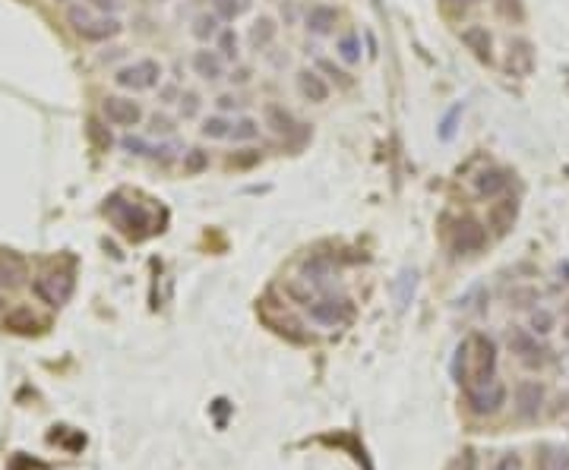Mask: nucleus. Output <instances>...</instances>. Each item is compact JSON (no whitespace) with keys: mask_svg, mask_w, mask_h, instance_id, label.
Returning a JSON list of instances; mask_svg holds the SVG:
<instances>
[{"mask_svg":"<svg viewBox=\"0 0 569 470\" xmlns=\"http://www.w3.org/2000/svg\"><path fill=\"white\" fill-rule=\"evenodd\" d=\"M67 19H70V25L76 29V35L86 38V42H105V38H114L120 32L117 19L92 16L86 6H70V10H67Z\"/></svg>","mask_w":569,"mask_h":470,"instance_id":"f257e3e1","label":"nucleus"},{"mask_svg":"<svg viewBox=\"0 0 569 470\" xmlns=\"http://www.w3.org/2000/svg\"><path fill=\"white\" fill-rule=\"evenodd\" d=\"M307 312H310V319H314L316 325H323V329H342V325L351 319V300L348 297H320V300H310Z\"/></svg>","mask_w":569,"mask_h":470,"instance_id":"f03ea898","label":"nucleus"},{"mask_svg":"<svg viewBox=\"0 0 569 470\" xmlns=\"http://www.w3.org/2000/svg\"><path fill=\"white\" fill-rule=\"evenodd\" d=\"M506 394H510V388L500 382V379H493V382H487V385H471L469 392H465V398H469L471 413L490 417V413H497L500 407L506 404Z\"/></svg>","mask_w":569,"mask_h":470,"instance_id":"7ed1b4c3","label":"nucleus"},{"mask_svg":"<svg viewBox=\"0 0 569 470\" xmlns=\"http://www.w3.org/2000/svg\"><path fill=\"white\" fill-rule=\"evenodd\" d=\"M159 79H161V66L155 60H137V64L120 66L114 83L120 88H130V92H142V88H155Z\"/></svg>","mask_w":569,"mask_h":470,"instance_id":"20e7f679","label":"nucleus"},{"mask_svg":"<svg viewBox=\"0 0 569 470\" xmlns=\"http://www.w3.org/2000/svg\"><path fill=\"white\" fill-rule=\"evenodd\" d=\"M516 417L519 420H534L541 411H544V385L538 382V379H522V382H516Z\"/></svg>","mask_w":569,"mask_h":470,"instance_id":"39448f33","label":"nucleus"},{"mask_svg":"<svg viewBox=\"0 0 569 470\" xmlns=\"http://www.w3.org/2000/svg\"><path fill=\"white\" fill-rule=\"evenodd\" d=\"M510 351L516 353L522 363L528 366V370H541L544 366V353H551L547 347L538 344V335H531L528 329H512L510 331Z\"/></svg>","mask_w":569,"mask_h":470,"instance_id":"423d86ee","label":"nucleus"},{"mask_svg":"<svg viewBox=\"0 0 569 470\" xmlns=\"http://www.w3.org/2000/svg\"><path fill=\"white\" fill-rule=\"evenodd\" d=\"M101 114H105V120L114 127H137L142 120L139 101L124 98V95H108V98L101 101Z\"/></svg>","mask_w":569,"mask_h":470,"instance_id":"0eeeda50","label":"nucleus"},{"mask_svg":"<svg viewBox=\"0 0 569 470\" xmlns=\"http://www.w3.org/2000/svg\"><path fill=\"white\" fill-rule=\"evenodd\" d=\"M471 344L478 347V353H474V379H478V385L493 382L497 379V344H493V338L474 335Z\"/></svg>","mask_w":569,"mask_h":470,"instance_id":"6e6552de","label":"nucleus"},{"mask_svg":"<svg viewBox=\"0 0 569 470\" xmlns=\"http://www.w3.org/2000/svg\"><path fill=\"white\" fill-rule=\"evenodd\" d=\"M73 290V281L64 275H42L32 281V294H35L38 300H45L47 306H60L67 297H70Z\"/></svg>","mask_w":569,"mask_h":470,"instance_id":"1a4fd4ad","label":"nucleus"},{"mask_svg":"<svg viewBox=\"0 0 569 470\" xmlns=\"http://www.w3.org/2000/svg\"><path fill=\"white\" fill-rule=\"evenodd\" d=\"M484 243H487V230L481 228L478 221H471V218L459 221L456 234H452V249H456V253L471 256V253H478V249L484 247Z\"/></svg>","mask_w":569,"mask_h":470,"instance_id":"9d476101","label":"nucleus"},{"mask_svg":"<svg viewBox=\"0 0 569 470\" xmlns=\"http://www.w3.org/2000/svg\"><path fill=\"white\" fill-rule=\"evenodd\" d=\"M506 187H510V174L500 171V168L481 171L478 177H474V193H478L481 199H493V196H500Z\"/></svg>","mask_w":569,"mask_h":470,"instance_id":"9b49d317","label":"nucleus"},{"mask_svg":"<svg viewBox=\"0 0 569 470\" xmlns=\"http://www.w3.org/2000/svg\"><path fill=\"white\" fill-rule=\"evenodd\" d=\"M297 88H301V95L307 101H314V105H323V101L329 98V86L323 83V76H316L314 70L297 73Z\"/></svg>","mask_w":569,"mask_h":470,"instance_id":"f8f14e48","label":"nucleus"},{"mask_svg":"<svg viewBox=\"0 0 569 470\" xmlns=\"http://www.w3.org/2000/svg\"><path fill=\"white\" fill-rule=\"evenodd\" d=\"M4 329L16 331V335H32V331H38V319L29 306H16V310H10L4 316Z\"/></svg>","mask_w":569,"mask_h":470,"instance_id":"ddd939ff","label":"nucleus"},{"mask_svg":"<svg viewBox=\"0 0 569 470\" xmlns=\"http://www.w3.org/2000/svg\"><path fill=\"white\" fill-rule=\"evenodd\" d=\"M193 70H196V76L215 83V79H222V73H225V64H222V57L215 51H196L193 54Z\"/></svg>","mask_w":569,"mask_h":470,"instance_id":"4468645a","label":"nucleus"},{"mask_svg":"<svg viewBox=\"0 0 569 470\" xmlns=\"http://www.w3.org/2000/svg\"><path fill=\"white\" fill-rule=\"evenodd\" d=\"M25 281V265L16 256H0V290H13Z\"/></svg>","mask_w":569,"mask_h":470,"instance_id":"2eb2a0df","label":"nucleus"},{"mask_svg":"<svg viewBox=\"0 0 569 470\" xmlns=\"http://www.w3.org/2000/svg\"><path fill=\"white\" fill-rule=\"evenodd\" d=\"M332 25H335V10L326 4H316L310 6L307 13V32H314V35H329Z\"/></svg>","mask_w":569,"mask_h":470,"instance_id":"dca6fc26","label":"nucleus"},{"mask_svg":"<svg viewBox=\"0 0 569 470\" xmlns=\"http://www.w3.org/2000/svg\"><path fill=\"white\" fill-rule=\"evenodd\" d=\"M117 224H120V230L124 234H130V237H142V228H149V215L142 212V208H120L117 212Z\"/></svg>","mask_w":569,"mask_h":470,"instance_id":"f3484780","label":"nucleus"},{"mask_svg":"<svg viewBox=\"0 0 569 470\" xmlns=\"http://www.w3.org/2000/svg\"><path fill=\"white\" fill-rule=\"evenodd\" d=\"M462 45L471 47L474 57L490 60V35H487V29H481V25H469V29L462 32Z\"/></svg>","mask_w":569,"mask_h":470,"instance_id":"a211bd4d","label":"nucleus"},{"mask_svg":"<svg viewBox=\"0 0 569 470\" xmlns=\"http://www.w3.org/2000/svg\"><path fill=\"white\" fill-rule=\"evenodd\" d=\"M512 221H516V199H503L500 206L490 208V224L497 234H506L512 228Z\"/></svg>","mask_w":569,"mask_h":470,"instance_id":"6ab92c4d","label":"nucleus"},{"mask_svg":"<svg viewBox=\"0 0 569 470\" xmlns=\"http://www.w3.org/2000/svg\"><path fill=\"white\" fill-rule=\"evenodd\" d=\"M266 120H269V127H272V133H279V136H291L294 133V117H291L284 107H279V105H269L266 107Z\"/></svg>","mask_w":569,"mask_h":470,"instance_id":"aec40b11","label":"nucleus"},{"mask_svg":"<svg viewBox=\"0 0 569 470\" xmlns=\"http://www.w3.org/2000/svg\"><path fill=\"white\" fill-rule=\"evenodd\" d=\"M553 329H557V316H553L551 310H544V306H538V310L531 312V319H528V331L544 338V335H551Z\"/></svg>","mask_w":569,"mask_h":470,"instance_id":"412c9836","label":"nucleus"},{"mask_svg":"<svg viewBox=\"0 0 569 470\" xmlns=\"http://www.w3.org/2000/svg\"><path fill=\"white\" fill-rule=\"evenodd\" d=\"M272 38H275V23L269 16H263V19H256L253 25H250V45L260 51V47H269L272 45Z\"/></svg>","mask_w":569,"mask_h":470,"instance_id":"4be33fe9","label":"nucleus"},{"mask_svg":"<svg viewBox=\"0 0 569 470\" xmlns=\"http://www.w3.org/2000/svg\"><path fill=\"white\" fill-rule=\"evenodd\" d=\"M338 57H342L345 64H357V60H361V38H357L355 32L338 38Z\"/></svg>","mask_w":569,"mask_h":470,"instance_id":"5701e85b","label":"nucleus"},{"mask_svg":"<svg viewBox=\"0 0 569 470\" xmlns=\"http://www.w3.org/2000/svg\"><path fill=\"white\" fill-rule=\"evenodd\" d=\"M415 288H418V271H402V278H398V288H396V300H398V306H402V310L411 303Z\"/></svg>","mask_w":569,"mask_h":470,"instance_id":"b1692460","label":"nucleus"},{"mask_svg":"<svg viewBox=\"0 0 569 470\" xmlns=\"http://www.w3.org/2000/svg\"><path fill=\"white\" fill-rule=\"evenodd\" d=\"M231 129H234V124L225 117H206L202 120V136H206V139H225V136H231Z\"/></svg>","mask_w":569,"mask_h":470,"instance_id":"393cba45","label":"nucleus"},{"mask_svg":"<svg viewBox=\"0 0 569 470\" xmlns=\"http://www.w3.org/2000/svg\"><path fill=\"white\" fill-rule=\"evenodd\" d=\"M219 32V19L209 16V13H202V16L193 19V35L200 38V42H209V38Z\"/></svg>","mask_w":569,"mask_h":470,"instance_id":"a878e982","label":"nucleus"},{"mask_svg":"<svg viewBox=\"0 0 569 470\" xmlns=\"http://www.w3.org/2000/svg\"><path fill=\"white\" fill-rule=\"evenodd\" d=\"M446 470H478V454H474L471 448H465L462 454H456V458L446 464Z\"/></svg>","mask_w":569,"mask_h":470,"instance_id":"bb28decb","label":"nucleus"},{"mask_svg":"<svg viewBox=\"0 0 569 470\" xmlns=\"http://www.w3.org/2000/svg\"><path fill=\"white\" fill-rule=\"evenodd\" d=\"M219 45H222V57H228V60H237V35L231 29H225L219 35Z\"/></svg>","mask_w":569,"mask_h":470,"instance_id":"cd10ccee","label":"nucleus"},{"mask_svg":"<svg viewBox=\"0 0 569 470\" xmlns=\"http://www.w3.org/2000/svg\"><path fill=\"white\" fill-rule=\"evenodd\" d=\"M256 133H260V127H256V120H250V117H243L241 124H237V127L231 129L234 139H253Z\"/></svg>","mask_w":569,"mask_h":470,"instance_id":"c85d7f7f","label":"nucleus"},{"mask_svg":"<svg viewBox=\"0 0 569 470\" xmlns=\"http://www.w3.org/2000/svg\"><path fill=\"white\" fill-rule=\"evenodd\" d=\"M209 165V158H206V152H200V148H193V152L187 155V161H184V168L190 174H196V171H202V168Z\"/></svg>","mask_w":569,"mask_h":470,"instance_id":"c756f323","label":"nucleus"},{"mask_svg":"<svg viewBox=\"0 0 569 470\" xmlns=\"http://www.w3.org/2000/svg\"><path fill=\"white\" fill-rule=\"evenodd\" d=\"M544 470H569V452H553L544 458Z\"/></svg>","mask_w":569,"mask_h":470,"instance_id":"7c9ffc66","label":"nucleus"},{"mask_svg":"<svg viewBox=\"0 0 569 470\" xmlns=\"http://www.w3.org/2000/svg\"><path fill=\"white\" fill-rule=\"evenodd\" d=\"M212 4H215V10H219L222 19H234L237 13H241V6H237L234 0H212Z\"/></svg>","mask_w":569,"mask_h":470,"instance_id":"2f4dec72","label":"nucleus"},{"mask_svg":"<svg viewBox=\"0 0 569 470\" xmlns=\"http://www.w3.org/2000/svg\"><path fill=\"white\" fill-rule=\"evenodd\" d=\"M493 470H522V458L510 452V454H503V458L497 461V467H493Z\"/></svg>","mask_w":569,"mask_h":470,"instance_id":"473e14b6","label":"nucleus"},{"mask_svg":"<svg viewBox=\"0 0 569 470\" xmlns=\"http://www.w3.org/2000/svg\"><path fill=\"white\" fill-rule=\"evenodd\" d=\"M89 136H92L95 142H98V146H111V136L101 133V124H98V120H89Z\"/></svg>","mask_w":569,"mask_h":470,"instance_id":"72a5a7b5","label":"nucleus"},{"mask_svg":"<svg viewBox=\"0 0 569 470\" xmlns=\"http://www.w3.org/2000/svg\"><path fill=\"white\" fill-rule=\"evenodd\" d=\"M92 10H101V13H114L120 6V0H86Z\"/></svg>","mask_w":569,"mask_h":470,"instance_id":"f704fd0d","label":"nucleus"},{"mask_svg":"<svg viewBox=\"0 0 569 470\" xmlns=\"http://www.w3.org/2000/svg\"><path fill=\"white\" fill-rule=\"evenodd\" d=\"M253 161H260V155H241V158H231V165H237V168H247V165H253Z\"/></svg>","mask_w":569,"mask_h":470,"instance_id":"c9c22d12","label":"nucleus"},{"mask_svg":"<svg viewBox=\"0 0 569 470\" xmlns=\"http://www.w3.org/2000/svg\"><path fill=\"white\" fill-rule=\"evenodd\" d=\"M184 101H187V105H184V114L190 117V114L196 111V95H193V92H187V98H184Z\"/></svg>","mask_w":569,"mask_h":470,"instance_id":"e433bc0d","label":"nucleus"},{"mask_svg":"<svg viewBox=\"0 0 569 470\" xmlns=\"http://www.w3.org/2000/svg\"><path fill=\"white\" fill-rule=\"evenodd\" d=\"M237 105V101L231 98V95H222V98H219V107H222V111H228V107H234Z\"/></svg>","mask_w":569,"mask_h":470,"instance_id":"4c0bfd02","label":"nucleus"},{"mask_svg":"<svg viewBox=\"0 0 569 470\" xmlns=\"http://www.w3.org/2000/svg\"><path fill=\"white\" fill-rule=\"evenodd\" d=\"M152 124H155V129H161V133H168V129H171V124H168V117H155Z\"/></svg>","mask_w":569,"mask_h":470,"instance_id":"58836bf2","label":"nucleus"},{"mask_svg":"<svg viewBox=\"0 0 569 470\" xmlns=\"http://www.w3.org/2000/svg\"><path fill=\"white\" fill-rule=\"evenodd\" d=\"M250 4H253V0H237V6H241V13H243V10H247V6H250Z\"/></svg>","mask_w":569,"mask_h":470,"instance_id":"ea45409f","label":"nucleus"},{"mask_svg":"<svg viewBox=\"0 0 569 470\" xmlns=\"http://www.w3.org/2000/svg\"><path fill=\"white\" fill-rule=\"evenodd\" d=\"M459 4H474V0H459Z\"/></svg>","mask_w":569,"mask_h":470,"instance_id":"a19ab883","label":"nucleus"},{"mask_svg":"<svg viewBox=\"0 0 569 470\" xmlns=\"http://www.w3.org/2000/svg\"><path fill=\"white\" fill-rule=\"evenodd\" d=\"M0 310H4V297H0Z\"/></svg>","mask_w":569,"mask_h":470,"instance_id":"79ce46f5","label":"nucleus"}]
</instances>
